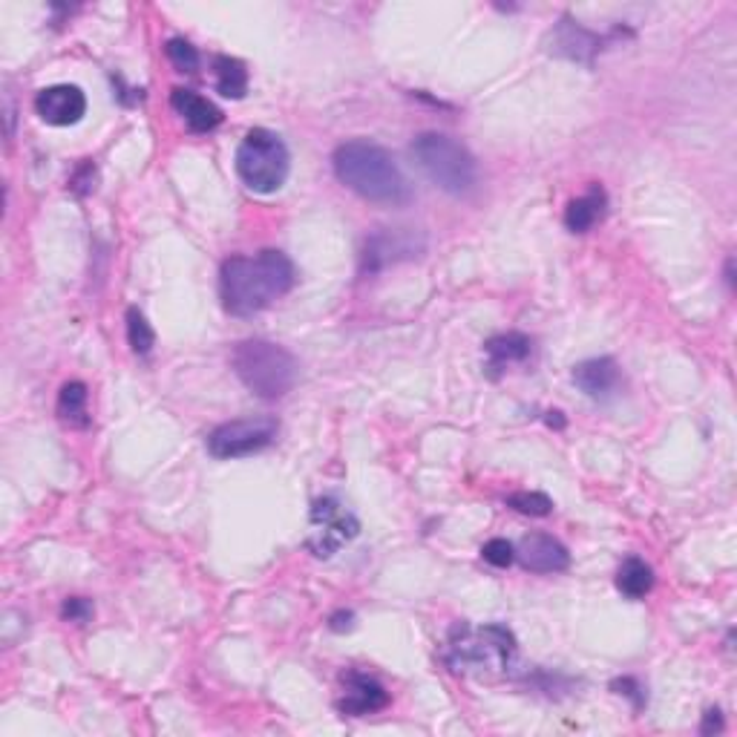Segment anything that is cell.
I'll return each mask as SVG.
<instances>
[{
    "label": "cell",
    "mask_w": 737,
    "mask_h": 737,
    "mask_svg": "<svg viewBox=\"0 0 737 737\" xmlns=\"http://www.w3.org/2000/svg\"><path fill=\"white\" fill-rule=\"evenodd\" d=\"M295 286V265L283 251H260L256 256H231L219 272V297L228 314L251 318L268 309Z\"/></svg>",
    "instance_id": "obj_1"
},
{
    "label": "cell",
    "mask_w": 737,
    "mask_h": 737,
    "mask_svg": "<svg viewBox=\"0 0 737 737\" xmlns=\"http://www.w3.org/2000/svg\"><path fill=\"white\" fill-rule=\"evenodd\" d=\"M334 173L343 185L378 205H406L412 199L410 182L395 164L392 153L372 141H346L332 156Z\"/></svg>",
    "instance_id": "obj_2"
},
{
    "label": "cell",
    "mask_w": 737,
    "mask_h": 737,
    "mask_svg": "<svg viewBox=\"0 0 737 737\" xmlns=\"http://www.w3.org/2000/svg\"><path fill=\"white\" fill-rule=\"evenodd\" d=\"M447 666L473 675H505L516 660V636L505 625H456L447 640Z\"/></svg>",
    "instance_id": "obj_3"
},
{
    "label": "cell",
    "mask_w": 737,
    "mask_h": 737,
    "mask_svg": "<svg viewBox=\"0 0 737 737\" xmlns=\"http://www.w3.org/2000/svg\"><path fill=\"white\" fill-rule=\"evenodd\" d=\"M231 364L237 378L265 401H277L291 392L300 372L295 355L268 341H242L233 349Z\"/></svg>",
    "instance_id": "obj_4"
},
{
    "label": "cell",
    "mask_w": 737,
    "mask_h": 737,
    "mask_svg": "<svg viewBox=\"0 0 737 737\" xmlns=\"http://www.w3.org/2000/svg\"><path fill=\"white\" fill-rule=\"evenodd\" d=\"M412 156L429 182L452 196L473 191L479 182L473 153L444 133H421L418 139L412 141Z\"/></svg>",
    "instance_id": "obj_5"
},
{
    "label": "cell",
    "mask_w": 737,
    "mask_h": 737,
    "mask_svg": "<svg viewBox=\"0 0 737 737\" xmlns=\"http://www.w3.org/2000/svg\"><path fill=\"white\" fill-rule=\"evenodd\" d=\"M291 156L277 133L254 127L237 150V173L254 194H274L286 185Z\"/></svg>",
    "instance_id": "obj_6"
},
{
    "label": "cell",
    "mask_w": 737,
    "mask_h": 737,
    "mask_svg": "<svg viewBox=\"0 0 737 737\" xmlns=\"http://www.w3.org/2000/svg\"><path fill=\"white\" fill-rule=\"evenodd\" d=\"M280 435V424L268 415H260V418H240L228 421V424H219L214 433L208 435V450L214 458H245L254 456V452L272 447Z\"/></svg>",
    "instance_id": "obj_7"
},
{
    "label": "cell",
    "mask_w": 737,
    "mask_h": 737,
    "mask_svg": "<svg viewBox=\"0 0 737 737\" xmlns=\"http://www.w3.org/2000/svg\"><path fill=\"white\" fill-rule=\"evenodd\" d=\"M311 533L306 539L309 551L320 560H329L341 551L343 544H349L357 533H360V521L355 519V513L337 502V498L326 496L318 498L311 507Z\"/></svg>",
    "instance_id": "obj_8"
},
{
    "label": "cell",
    "mask_w": 737,
    "mask_h": 737,
    "mask_svg": "<svg viewBox=\"0 0 737 737\" xmlns=\"http://www.w3.org/2000/svg\"><path fill=\"white\" fill-rule=\"evenodd\" d=\"M516 560L530 574H560L571 565V553L560 539L548 533L521 536L516 544Z\"/></svg>",
    "instance_id": "obj_9"
},
{
    "label": "cell",
    "mask_w": 737,
    "mask_h": 737,
    "mask_svg": "<svg viewBox=\"0 0 737 737\" xmlns=\"http://www.w3.org/2000/svg\"><path fill=\"white\" fill-rule=\"evenodd\" d=\"M41 122L53 127H72L87 116V95L72 84H55L41 90L35 99Z\"/></svg>",
    "instance_id": "obj_10"
},
{
    "label": "cell",
    "mask_w": 737,
    "mask_h": 737,
    "mask_svg": "<svg viewBox=\"0 0 737 737\" xmlns=\"http://www.w3.org/2000/svg\"><path fill=\"white\" fill-rule=\"evenodd\" d=\"M389 706V694L372 675L366 671H349L343 675V694L337 700V709L352 717H364Z\"/></svg>",
    "instance_id": "obj_11"
},
{
    "label": "cell",
    "mask_w": 737,
    "mask_h": 737,
    "mask_svg": "<svg viewBox=\"0 0 737 737\" xmlns=\"http://www.w3.org/2000/svg\"><path fill=\"white\" fill-rule=\"evenodd\" d=\"M599 49H602V38L571 21V18H562V24L551 32V53L571 58V61L588 64Z\"/></svg>",
    "instance_id": "obj_12"
},
{
    "label": "cell",
    "mask_w": 737,
    "mask_h": 737,
    "mask_svg": "<svg viewBox=\"0 0 737 737\" xmlns=\"http://www.w3.org/2000/svg\"><path fill=\"white\" fill-rule=\"evenodd\" d=\"M171 104L194 133H210L214 127L222 125V110H219L214 102H208L205 95L194 93V90H182V87H176L171 93Z\"/></svg>",
    "instance_id": "obj_13"
},
{
    "label": "cell",
    "mask_w": 737,
    "mask_h": 737,
    "mask_svg": "<svg viewBox=\"0 0 737 737\" xmlns=\"http://www.w3.org/2000/svg\"><path fill=\"white\" fill-rule=\"evenodd\" d=\"M574 383L588 398H608L620 387V366L613 357H590L574 369Z\"/></svg>",
    "instance_id": "obj_14"
},
{
    "label": "cell",
    "mask_w": 737,
    "mask_h": 737,
    "mask_svg": "<svg viewBox=\"0 0 737 737\" xmlns=\"http://www.w3.org/2000/svg\"><path fill=\"white\" fill-rule=\"evenodd\" d=\"M608 210V196L599 185H594L585 196L574 199L565 210V226L574 233H588L590 228L606 219Z\"/></svg>",
    "instance_id": "obj_15"
},
{
    "label": "cell",
    "mask_w": 737,
    "mask_h": 737,
    "mask_svg": "<svg viewBox=\"0 0 737 737\" xmlns=\"http://www.w3.org/2000/svg\"><path fill=\"white\" fill-rule=\"evenodd\" d=\"M484 352H487L490 369H505V366L528 360L530 352H533V343H530V337H525V334L507 332L493 337V341H487Z\"/></svg>",
    "instance_id": "obj_16"
},
{
    "label": "cell",
    "mask_w": 737,
    "mask_h": 737,
    "mask_svg": "<svg viewBox=\"0 0 737 737\" xmlns=\"http://www.w3.org/2000/svg\"><path fill=\"white\" fill-rule=\"evenodd\" d=\"M617 588H620L622 597L643 599L645 594L654 588L652 565H645V562L636 560V556H629V560L620 565V571H617Z\"/></svg>",
    "instance_id": "obj_17"
},
{
    "label": "cell",
    "mask_w": 737,
    "mask_h": 737,
    "mask_svg": "<svg viewBox=\"0 0 737 737\" xmlns=\"http://www.w3.org/2000/svg\"><path fill=\"white\" fill-rule=\"evenodd\" d=\"M214 72H217V90L226 99H242L249 93V70L240 58L219 55V58H214Z\"/></svg>",
    "instance_id": "obj_18"
},
{
    "label": "cell",
    "mask_w": 737,
    "mask_h": 737,
    "mask_svg": "<svg viewBox=\"0 0 737 737\" xmlns=\"http://www.w3.org/2000/svg\"><path fill=\"white\" fill-rule=\"evenodd\" d=\"M90 392L81 381H70L61 387V395H58V415H61L64 424L70 427H87L90 424Z\"/></svg>",
    "instance_id": "obj_19"
},
{
    "label": "cell",
    "mask_w": 737,
    "mask_h": 737,
    "mask_svg": "<svg viewBox=\"0 0 737 737\" xmlns=\"http://www.w3.org/2000/svg\"><path fill=\"white\" fill-rule=\"evenodd\" d=\"M127 341H130L136 355H150V349H153L156 334L153 329H150L148 318H145L139 309L127 311Z\"/></svg>",
    "instance_id": "obj_20"
},
{
    "label": "cell",
    "mask_w": 737,
    "mask_h": 737,
    "mask_svg": "<svg viewBox=\"0 0 737 737\" xmlns=\"http://www.w3.org/2000/svg\"><path fill=\"white\" fill-rule=\"evenodd\" d=\"M507 507H513L521 516H533V519H542V516H551L553 502L551 496L544 493H536V490H521V493H513L507 498Z\"/></svg>",
    "instance_id": "obj_21"
},
{
    "label": "cell",
    "mask_w": 737,
    "mask_h": 737,
    "mask_svg": "<svg viewBox=\"0 0 737 737\" xmlns=\"http://www.w3.org/2000/svg\"><path fill=\"white\" fill-rule=\"evenodd\" d=\"M164 55H168V61H171L179 72H196V67H199V53H196L194 44H187L185 38L168 41Z\"/></svg>",
    "instance_id": "obj_22"
},
{
    "label": "cell",
    "mask_w": 737,
    "mask_h": 737,
    "mask_svg": "<svg viewBox=\"0 0 737 737\" xmlns=\"http://www.w3.org/2000/svg\"><path fill=\"white\" fill-rule=\"evenodd\" d=\"M484 562H490L493 567H507L516 562V548H513L507 539H490L482 548Z\"/></svg>",
    "instance_id": "obj_23"
},
{
    "label": "cell",
    "mask_w": 737,
    "mask_h": 737,
    "mask_svg": "<svg viewBox=\"0 0 737 737\" xmlns=\"http://www.w3.org/2000/svg\"><path fill=\"white\" fill-rule=\"evenodd\" d=\"M61 613H64V620L78 622V625H81V622H87L90 617H93V602H90V599H84V597H72V599H67V602H64Z\"/></svg>",
    "instance_id": "obj_24"
},
{
    "label": "cell",
    "mask_w": 737,
    "mask_h": 737,
    "mask_svg": "<svg viewBox=\"0 0 737 737\" xmlns=\"http://www.w3.org/2000/svg\"><path fill=\"white\" fill-rule=\"evenodd\" d=\"M613 689H625V691H620V694H625V698H634L636 706H643V703H645V694H636V691H643V689H640V686H636L631 677H625V680H617V683H613Z\"/></svg>",
    "instance_id": "obj_25"
},
{
    "label": "cell",
    "mask_w": 737,
    "mask_h": 737,
    "mask_svg": "<svg viewBox=\"0 0 737 737\" xmlns=\"http://www.w3.org/2000/svg\"><path fill=\"white\" fill-rule=\"evenodd\" d=\"M721 729H723L721 712H717V709H709L706 721H703V735H712V732H721Z\"/></svg>",
    "instance_id": "obj_26"
},
{
    "label": "cell",
    "mask_w": 737,
    "mask_h": 737,
    "mask_svg": "<svg viewBox=\"0 0 737 737\" xmlns=\"http://www.w3.org/2000/svg\"><path fill=\"white\" fill-rule=\"evenodd\" d=\"M352 613H337V617H332V629L334 631H343V629H352Z\"/></svg>",
    "instance_id": "obj_27"
}]
</instances>
